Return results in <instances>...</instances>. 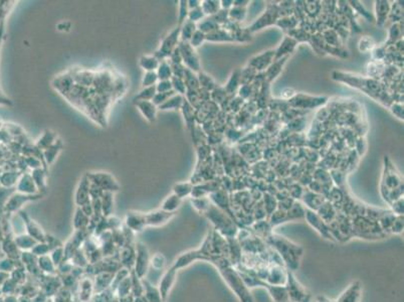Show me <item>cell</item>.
<instances>
[{"label": "cell", "mask_w": 404, "mask_h": 302, "mask_svg": "<svg viewBox=\"0 0 404 302\" xmlns=\"http://www.w3.org/2000/svg\"><path fill=\"white\" fill-rule=\"evenodd\" d=\"M195 260L208 261L219 269L220 274L227 283L229 288L235 292L240 302H255L250 289H247L238 270L231 264L229 257L224 254L215 253L212 251L211 233H208L203 245L199 250L191 251L182 255L178 261H176L174 269L177 270L178 268L187 266Z\"/></svg>", "instance_id": "cell-1"}, {"label": "cell", "mask_w": 404, "mask_h": 302, "mask_svg": "<svg viewBox=\"0 0 404 302\" xmlns=\"http://www.w3.org/2000/svg\"><path fill=\"white\" fill-rule=\"evenodd\" d=\"M265 242L278 255L289 271L294 272L300 268L304 254V249L301 246L275 234H271Z\"/></svg>", "instance_id": "cell-2"}, {"label": "cell", "mask_w": 404, "mask_h": 302, "mask_svg": "<svg viewBox=\"0 0 404 302\" xmlns=\"http://www.w3.org/2000/svg\"><path fill=\"white\" fill-rule=\"evenodd\" d=\"M238 272L244 285L247 287V289L251 290L252 288H255V287H262V288H266L268 290L275 302H289L285 286L272 285L244 270H238Z\"/></svg>", "instance_id": "cell-3"}, {"label": "cell", "mask_w": 404, "mask_h": 302, "mask_svg": "<svg viewBox=\"0 0 404 302\" xmlns=\"http://www.w3.org/2000/svg\"><path fill=\"white\" fill-rule=\"evenodd\" d=\"M208 219L212 222L215 226V231L220 234L225 239L237 238L239 234V228L229 217L219 208H216L213 205H210L209 208L205 213Z\"/></svg>", "instance_id": "cell-4"}, {"label": "cell", "mask_w": 404, "mask_h": 302, "mask_svg": "<svg viewBox=\"0 0 404 302\" xmlns=\"http://www.w3.org/2000/svg\"><path fill=\"white\" fill-rule=\"evenodd\" d=\"M285 287L289 302H311L312 295L296 279L293 272L289 270L287 272V282Z\"/></svg>", "instance_id": "cell-5"}, {"label": "cell", "mask_w": 404, "mask_h": 302, "mask_svg": "<svg viewBox=\"0 0 404 302\" xmlns=\"http://www.w3.org/2000/svg\"><path fill=\"white\" fill-rule=\"evenodd\" d=\"M180 28H181L180 26L176 27L172 33H171L169 36H167L162 40L159 50L156 52V54L154 55L159 60H164L165 58L169 57L171 54H172L174 50L177 48L176 44L180 37Z\"/></svg>", "instance_id": "cell-6"}, {"label": "cell", "mask_w": 404, "mask_h": 302, "mask_svg": "<svg viewBox=\"0 0 404 302\" xmlns=\"http://www.w3.org/2000/svg\"><path fill=\"white\" fill-rule=\"evenodd\" d=\"M305 218L307 219L309 225L312 226L313 229H315L323 238L334 241V239H333V237L330 233L329 225L327 223H325L320 218V216L317 213H315L314 210L306 209L305 210Z\"/></svg>", "instance_id": "cell-7"}, {"label": "cell", "mask_w": 404, "mask_h": 302, "mask_svg": "<svg viewBox=\"0 0 404 302\" xmlns=\"http://www.w3.org/2000/svg\"><path fill=\"white\" fill-rule=\"evenodd\" d=\"M87 176L90 179L91 184H94L102 190L112 191L118 190L119 189V186L117 185L114 177L107 172H91L88 173Z\"/></svg>", "instance_id": "cell-8"}, {"label": "cell", "mask_w": 404, "mask_h": 302, "mask_svg": "<svg viewBox=\"0 0 404 302\" xmlns=\"http://www.w3.org/2000/svg\"><path fill=\"white\" fill-rule=\"evenodd\" d=\"M182 62L192 71H199V59L194 52V49L187 41H181L178 45Z\"/></svg>", "instance_id": "cell-9"}, {"label": "cell", "mask_w": 404, "mask_h": 302, "mask_svg": "<svg viewBox=\"0 0 404 302\" xmlns=\"http://www.w3.org/2000/svg\"><path fill=\"white\" fill-rule=\"evenodd\" d=\"M288 269L283 265H272L269 268V273L266 281L272 285L285 286L287 282Z\"/></svg>", "instance_id": "cell-10"}, {"label": "cell", "mask_w": 404, "mask_h": 302, "mask_svg": "<svg viewBox=\"0 0 404 302\" xmlns=\"http://www.w3.org/2000/svg\"><path fill=\"white\" fill-rule=\"evenodd\" d=\"M362 286L359 281H354L348 288L341 294L336 302H360Z\"/></svg>", "instance_id": "cell-11"}, {"label": "cell", "mask_w": 404, "mask_h": 302, "mask_svg": "<svg viewBox=\"0 0 404 302\" xmlns=\"http://www.w3.org/2000/svg\"><path fill=\"white\" fill-rule=\"evenodd\" d=\"M134 105L141 112L144 118L149 123H153L156 120L158 108L153 104L152 101H133Z\"/></svg>", "instance_id": "cell-12"}, {"label": "cell", "mask_w": 404, "mask_h": 302, "mask_svg": "<svg viewBox=\"0 0 404 302\" xmlns=\"http://www.w3.org/2000/svg\"><path fill=\"white\" fill-rule=\"evenodd\" d=\"M175 213H168L163 209H158L151 211L149 214H144L145 224L149 226H160L167 223L171 218L174 216Z\"/></svg>", "instance_id": "cell-13"}, {"label": "cell", "mask_w": 404, "mask_h": 302, "mask_svg": "<svg viewBox=\"0 0 404 302\" xmlns=\"http://www.w3.org/2000/svg\"><path fill=\"white\" fill-rule=\"evenodd\" d=\"M90 186H91V181L86 174L81 179L79 187H77L76 189L75 202L77 205L85 206L90 203Z\"/></svg>", "instance_id": "cell-14"}, {"label": "cell", "mask_w": 404, "mask_h": 302, "mask_svg": "<svg viewBox=\"0 0 404 302\" xmlns=\"http://www.w3.org/2000/svg\"><path fill=\"white\" fill-rule=\"evenodd\" d=\"M126 223L129 228L134 231H142L145 224V217L141 213H128L126 217Z\"/></svg>", "instance_id": "cell-15"}, {"label": "cell", "mask_w": 404, "mask_h": 302, "mask_svg": "<svg viewBox=\"0 0 404 302\" xmlns=\"http://www.w3.org/2000/svg\"><path fill=\"white\" fill-rule=\"evenodd\" d=\"M160 60L151 55H144L139 59V66L141 67L146 72H153L156 71L159 67Z\"/></svg>", "instance_id": "cell-16"}, {"label": "cell", "mask_w": 404, "mask_h": 302, "mask_svg": "<svg viewBox=\"0 0 404 302\" xmlns=\"http://www.w3.org/2000/svg\"><path fill=\"white\" fill-rule=\"evenodd\" d=\"M175 275H176V269L172 268L170 271H168L163 277L161 283H160V291L162 294L163 299H166L167 294L170 290L171 287H172L174 281H175Z\"/></svg>", "instance_id": "cell-17"}, {"label": "cell", "mask_w": 404, "mask_h": 302, "mask_svg": "<svg viewBox=\"0 0 404 302\" xmlns=\"http://www.w3.org/2000/svg\"><path fill=\"white\" fill-rule=\"evenodd\" d=\"M183 102H184V99H183L182 95L174 94L173 96H171L165 103L160 105L158 107V109L162 110V111L178 110L183 105Z\"/></svg>", "instance_id": "cell-18"}, {"label": "cell", "mask_w": 404, "mask_h": 302, "mask_svg": "<svg viewBox=\"0 0 404 302\" xmlns=\"http://www.w3.org/2000/svg\"><path fill=\"white\" fill-rule=\"evenodd\" d=\"M181 205V199L174 193L170 194L167 196L166 200L163 202L161 209L168 211V213H175V210L180 207Z\"/></svg>", "instance_id": "cell-19"}, {"label": "cell", "mask_w": 404, "mask_h": 302, "mask_svg": "<svg viewBox=\"0 0 404 302\" xmlns=\"http://www.w3.org/2000/svg\"><path fill=\"white\" fill-rule=\"evenodd\" d=\"M63 146L64 145H63V142H61V140H56L52 146H50L49 148H46L43 151V155H44V158H45L46 162H48L49 164L53 163L54 160L55 159L56 155L61 150V148H63Z\"/></svg>", "instance_id": "cell-20"}, {"label": "cell", "mask_w": 404, "mask_h": 302, "mask_svg": "<svg viewBox=\"0 0 404 302\" xmlns=\"http://www.w3.org/2000/svg\"><path fill=\"white\" fill-rule=\"evenodd\" d=\"M156 73H157V77L159 81L170 80L173 76L171 65L168 62H166V59L160 60V64H159L158 69L156 70Z\"/></svg>", "instance_id": "cell-21"}, {"label": "cell", "mask_w": 404, "mask_h": 302, "mask_svg": "<svg viewBox=\"0 0 404 302\" xmlns=\"http://www.w3.org/2000/svg\"><path fill=\"white\" fill-rule=\"evenodd\" d=\"M55 141H56V134L51 130H46L37 142V148L45 150L46 148L52 146Z\"/></svg>", "instance_id": "cell-22"}, {"label": "cell", "mask_w": 404, "mask_h": 302, "mask_svg": "<svg viewBox=\"0 0 404 302\" xmlns=\"http://www.w3.org/2000/svg\"><path fill=\"white\" fill-rule=\"evenodd\" d=\"M195 24L194 22L190 20H186L184 24L182 25V28H180V38L181 41H187L189 42L190 38H192L193 34L195 33Z\"/></svg>", "instance_id": "cell-23"}, {"label": "cell", "mask_w": 404, "mask_h": 302, "mask_svg": "<svg viewBox=\"0 0 404 302\" xmlns=\"http://www.w3.org/2000/svg\"><path fill=\"white\" fill-rule=\"evenodd\" d=\"M156 93V86L146 87L140 91L137 95H135L133 101H152Z\"/></svg>", "instance_id": "cell-24"}, {"label": "cell", "mask_w": 404, "mask_h": 302, "mask_svg": "<svg viewBox=\"0 0 404 302\" xmlns=\"http://www.w3.org/2000/svg\"><path fill=\"white\" fill-rule=\"evenodd\" d=\"M377 23L382 25L386 19L387 13L389 11V3L387 1H376Z\"/></svg>", "instance_id": "cell-25"}, {"label": "cell", "mask_w": 404, "mask_h": 302, "mask_svg": "<svg viewBox=\"0 0 404 302\" xmlns=\"http://www.w3.org/2000/svg\"><path fill=\"white\" fill-rule=\"evenodd\" d=\"M19 189L21 191H25V192H36L37 189V187L35 183V180L33 178L32 175L29 174H25L23 176V178L21 179V183L19 186Z\"/></svg>", "instance_id": "cell-26"}, {"label": "cell", "mask_w": 404, "mask_h": 302, "mask_svg": "<svg viewBox=\"0 0 404 302\" xmlns=\"http://www.w3.org/2000/svg\"><path fill=\"white\" fill-rule=\"evenodd\" d=\"M193 187L189 183H181L176 184L173 187V193L176 194L179 199H183L184 196H187L192 192Z\"/></svg>", "instance_id": "cell-27"}, {"label": "cell", "mask_w": 404, "mask_h": 302, "mask_svg": "<svg viewBox=\"0 0 404 302\" xmlns=\"http://www.w3.org/2000/svg\"><path fill=\"white\" fill-rule=\"evenodd\" d=\"M158 77H157V73L156 71H153V72H146L145 75L143 76V79H142V86L143 88L146 87H152L155 86L158 83Z\"/></svg>", "instance_id": "cell-28"}, {"label": "cell", "mask_w": 404, "mask_h": 302, "mask_svg": "<svg viewBox=\"0 0 404 302\" xmlns=\"http://www.w3.org/2000/svg\"><path fill=\"white\" fill-rule=\"evenodd\" d=\"M102 208L104 211H106V215H109L111 213L112 207H113V198H112V192L111 191H105L102 195Z\"/></svg>", "instance_id": "cell-29"}, {"label": "cell", "mask_w": 404, "mask_h": 302, "mask_svg": "<svg viewBox=\"0 0 404 302\" xmlns=\"http://www.w3.org/2000/svg\"><path fill=\"white\" fill-rule=\"evenodd\" d=\"M45 171L41 168L34 170L32 176L38 189H43L45 187Z\"/></svg>", "instance_id": "cell-30"}, {"label": "cell", "mask_w": 404, "mask_h": 302, "mask_svg": "<svg viewBox=\"0 0 404 302\" xmlns=\"http://www.w3.org/2000/svg\"><path fill=\"white\" fill-rule=\"evenodd\" d=\"M374 44H375V42H374V40H373V38L366 36L365 38H362L359 40L358 48H359V51L361 53H368V52L372 51L373 48H374Z\"/></svg>", "instance_id": "cell-31"}, {"label": "cell", "mask_w": 404, "mask_h": 302, "mask_svg": "<svg viewBox=\"0 0 404 302\" xmlns=\"http://www.w3.org/2000/svg\"><path fill=\"white\" fill-rule=\"evenodd\" d=\"M193 207L199 211V213H206V210L210 207V203L205 198H195L191 201Z\"/></svg>", "instance_id": "cell-32"}, {"label": "cell", "mask_w": 404, "mask_h": 302, "mask_svg": "<svg viewBox=\"0 0 404 302\" xmlns=\"http://www.w3.org/2000/svg\"><path fill=\"white\" fill-rule=\"evenodd\" d=\"M170 81H171V84H172V89L174 92H177L179 95H182L185 93L186 85H185V82H183L182 78L174 77V76H172V78L170 79Z\"/></svg>", "instance_id": "cell-33"}, {"label": "cell", "mask_w": 404, "mask_h": 302, "mask_svg": "<svg viewBox=\"0 0 404 302\" xmlns=\"http://www.w3.org/2000/svg\"><path fill=\"white\" fill-rule=\"evenodd\" d=\"M174 94H176L174 91H170V92H166V93H156V95L154 96L152 102L158 108L160 105L165 103L171 96H173Z\"/></svg>", "instance_id": "cell-34"}, {"label": "cell", "mask_w": 404, "mask_h": 302, "mask_svg": "<svg viewBox=\"0 0 404 302\" xmlns=\"http://www.w3.org/2000/svg\"><path fill=\"white\" fill-rule=\"evenodd\" d=\"M220 2L217 1H204L203 4H201V9L204 14H212L216 13L219 10Z\"/></svg>", "instance_id": "cell-35"}, {"label": "cell", "mask_w": 404, "mask_h": 302, "mask_svg": "<svg viewBox=\"0 0 404 302\" xmlns=\"http://www.w3.org/2000/svg\"><path fill=\"white\" fill-rule=\"evenodd\" d=\"M179 14H178V20H179V26L185 21V19H187L188 18V12H189V8H188V4L187 1H180L179 2Z\"/></svg>", "instance_id": "cell-36"}, {"label": "cell", "mask_w": 404, "mask_h": 302, "mask_svg": "<svg viewBox=\"0 0 404 302\" xmlns=\"http://www.w3.org/2000/svg\"><path fill=\"white\" fill-rule=\"evenodd\" d=\"M204 39H205V35L202 32H200V30H195V33L193 34L192 38L189 40V43L193 49H195V48H198L199 45L203 42Z\"/></svg>", "instance_id": "cell-37"}, {"label": "cell", "mask_w": 404, "mask_h": 302, "mask_svg": "<svg viewBox=\"0 0 404 302\" xmlns=\"http://www.w3.org/2000/svg\"><path fill=\"white\" fill-rule=\"evenodd\" d=\"M403 232V216H396L390 228V233L399 235Z\"/></svg>", "instance_id": "cell-38"}, {"label": "cell", "mask_w": 404, "mask_h": 302, "mask_svg": "<svg viewBox=\"0 0 404 302\" xmlns=\"http://www.w3.org/2000/svg\"><path fill=\"white\" fill-rule=\"evenodd\" d=\"M155 86H156L157 93H166V92H170V91H173L172 84H171L170 80L158 81V83Z\"/></svg>", "instance_id": "cell-39"}, {"label": "cell", "mask_w": 404, "mask_h": 302, "mask_svg": "<svg viewBox=\"0 0 404 302\" xmlns=\"http://www.w3.org/2000/svg\"><path fill=\"white\" fill-rule=\"evenodd\" d=\"M203 15H204V13H203V11H202L201 7H197V8L189 10L187 19L194 22V21H197V20L201 19L202 18H203Z\"/></svg>", "instance_id": "cell-40"}, {"label": "cell", "mask_w": 404, "mask_h": 302, "mask_svg": "<svg viewBox=\"0 0 404 302\" xmlns=\"http://www.w3.org/2000/svg\"><path fill=\"white\" fill-rule=\"evenodd\" d=\"M391 206L393 208V214L395 213L396 216H403V198L394 201Z\"/></svg>", "instance_id": "cell-41"}, {"label": "cell", "mask_w": 404, "mask_h": 302, "mask_svg": "<svg viewBox=\"0 0 404 302\" xmlns=\"http://www.w3.org/2000/svg\"><path fill=\"white\" fill-rule=\"evenodd\" d=\"M164 260L165 259H164V257L162 255H157L153 258L152 265H153L154 268H156V266H157V269H159V268L163 267V265H164V263H160V261H164Z\"/></svg>", "instance_id": "cell-42"}, {"label": "cell", "mask_w": 404, "mask_h": 302, "mask_svg": "<svg viewBox=\"0 0 404 302\" xmlns=\"http://www.w3.org/2000/svg\"><path fill=\"white\" fill-rule=\"evenodd\" d=\"M139 252H140L139 259H140V260H143V261H144V260H147V253H146V251L140 249V251H139ZM141 263H143V262H139V263H138V266L141 265ZM142 266H143V269H144V268L146 269V267H147V266H145V265H144V263L142 264Z\"/></svg>", "instance_id": "cell-43"}, {"label": "cell", "mask_w": 404, "mask_h": 302, "mask_svg": "<svg viewBox=\"0 0 404 302\" xmlns=\"http://www.w3.org/2000/svg\"><path fill=\"white\" fill-rule=\"evenodd\" d=\"M317 302H336V301L331 300V299H329L327 297H325V296H318Z\"/></svg>", "instance_id": "cell-44"}]
</instances>
